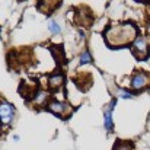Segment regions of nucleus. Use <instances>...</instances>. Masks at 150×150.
<instances>
[{
	"label": "nucleus",
	"mask_w": 150,
	"mask_h": 150,
	"mask_svg": "<svg viewBox=\"0 0 150 150\" xmlns=\"http://www.w3.org/2000/svg\"><path fill=\"white\" fill-rule=\"evenodd\" d=\"M48 29H50L52 34H58V32L61 31L60 25H58L57 22H54V21H50V22H48Z\"/></svg>",
	"instance_id": "obj_8"
},
{
	"label": "nucleus",
	"mask_w": 150,
	"mask_h": 150,
	"mask_svg": "<svg viewBox=\"0 0 150 150\" xmlns=\"http://www.w3.org/2000/svg\"><path fill=\"white\" fill-rule=\"evenodd\" d=\"M120 95H121V98H124V99H128V98H133V95H131V93H128V92H121Z\"/></svg>",
	"instance_id": "obj_12"
},
{
	"label": "nucleus",
	"mask_w": 150,
	"mask_h": 150,
	"mask_svg": "<svg viewBox=\"0 0 150 150\" xmlns=\"http://www.w3.org/2000/svg\"><path fill=\"white\" fill-rule=\"evenodd\" d=\"M133 54L139 60H146L149 57V44L146 38H136L133 42Z\"/></svg>",
	"instance_id": "obj_2"
},
{
	"label": "nucleus",
	"mask_w": 150,
	"mask_h": 150,
	"mask_svg": "<svg viewBox=\"0 0 150 150\" xmlns=\"http://www.w3.org/2000/svg\"><path fill=\"white\" fill-rule=\"evenodd\" d=\"M91 61H92V57H91L89 51H83L82 55H80V63H82V64H88V63H91Z\"/></svg>",
	"instance_id": "obj_9"
},
{
	"label": "nucleus",
	"mask_w": 150,
	"mask_h": 150,
	"mask_svg": "<svg viewBox=\"0 0 150 150\" xmlns=\"http://www.w3.org/2000/svg\"><path fill=\"white\" fill-rule=\"evenodd\" d=\"M114 106H115V100H111V103L108 105V109L103 114V127H105L106 131H111L114 128V124H112V111H114Z\"/></svg>",
	"instance_id": "obj_5"
},
{
	"label": "nucleus",
	"mask_w": 150,
	"mask_h": 150,
	"mask_svg": "<svg viewBox=\"0 0 150 150\" xmlns=\"http://www.w3.org/2000/svg\"><path fill=\"white\" fill-rule=\"evenodd\" d=\"M136 28L131 23L124 25H115L105 31V40L111 47H121L130 44L133 40H136Z\"/></svg>",
	"instance_id": "obj_1"
},
{
	"label": "nucleus",
	"mask_w": 150,
	"mask_h": 150,
	"mask_svg": "<svg viewBox=\"0 0 150 150\" xmlns=\"http://www.w3.org/2000/svg\"><path fill=\"white\" fill-rule=\"evenodd\" d=\"M115 150H131V146L127 144V143H122V144H118Z\"/></svg>",
	"instance_id": "obj_11"
},
{
	"label": "nucleus",
	"mask_w": 150,
	"mask_h": 150,
	"mask_svg": "<svg viewBox=\"0 0 150 150\" xmlns=\"http://www.w3.org/2000/svg\"><path fill=\"white\" fill-rule=\"evenodd\" d=\"M48 82H50L51 88H58V86L63 85V76L61 74H54L48 79Z\"/></svg>",
	"instance_id": "obj_7"
},
{
	"label": "nucleus",
	"mask_w": 150,
	"mask_h": 150,
	"mask_svg": "<svg viewBox=\"0 0 150 150\" xmlns=\"http://www.w3.org/2000/svg\"><path fill=\"white\" fill-rule=\"evenodd\" d=\"M13 115H15V109L10 103L7 102L0 103V121L3 124H9L13 120Z\"/></svg>",
	"instance_id": "obj_4"
},
{
	"label": "nucleus",
	"mask_w": 150,
	"mask_h": 150,
	"mask_svg": "<svg viewBox=\"0 0 150 150\" xmlns=\"http://www.w3.org/2000/svg\"><path fill=\"white\" fill-rule=\"evenodd\" d=\"M150 83V77L149 74L143 73V71H137L133 79H131V88L136 89V91H140V89H144L146 86H149Z\"/></svg>",
	"instance_id": "obj_3"
},
{
	"label": "nucleus",
	"mask_w": 150,
	"mask_h": 150,
	"mask_svg": "<svg viewBox=\"0 0 150 150\" xmlns=\"http://www.w3.org/2000/svg\"><path fill=\"white\" fill-rule=\"evenodd\" d=\"M50 109L52 112L61 115V117H66L67 114H70V108H69L66 103H63V102H51Z\"/></svg>",
	"instance_id": "obj_6"
},
{
	"label": "nucleus",
	"mask_w": 150,
	"mask_h": 150,
	"mask_svg": "<svg viewBox=\"0 0 150 150\" xmlns=\"http://www.w3.org/2000/svg\"><path fill=\"white\" fill-rule=\"evenodd\" d=\"M45 99H47V93H45V92H40V93H38V96L35 98V102H37L38 105H41Z\"/></svg>",
	"instance_id": "obj_10"
}]
</instances>
